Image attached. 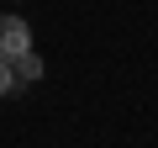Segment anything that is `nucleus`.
<instances>
[{"label":"nucleus","mask_w":158,"mask_h":148,"mask_svg":"<svg viewBox=\"0 0 158 148\" xmlns=\"http://www.w3.org/2000/svg\"><path fill=\"white\" fill-rule=\"evenodd\" d=\"M21 53H32V27L21 16H0V63H16Z\"/></svg>","instance_id":"obj_1"},{"label":"nucleus","mask_w":158,"mask_h":148,"mask_svg":"<svg viewBox=\"0 0 158 148\" xmlns=\"http://www.w3.org/2000/svg\"><path fill=\"white\" fill-rule=\"evenodd\" d=\"M11 74H16V85H32V80H42V58H37V53H21V58L11 63Z\"/></svg>","instance_id":"obj_2"},{"label":"nucleus","mask_w":158,"mask_h":148,"mask_svg":"<svg viewBox=\"0 0 158 148\" xmlns=\"http://www.w3.org/2000/svg\"><path fill=\"white\" fill-rule=\"evenodd\" d=\"M11 85H16V74H11V63H0V95H11Z\"/></svg>","instance_id":"obj_3"}]
</instances>
